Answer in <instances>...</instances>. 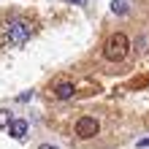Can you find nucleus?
Returning a JSON list of instances; mask_svg holds the SVG:
<instances>
[{
	"label": "nucleus",
	"instance_id": "nucleus-5",
	"mask_svg": "<svg viewBox=\"0 0 149 149\" xmlns=\"http://www.w3.org/2000/svg\"><path fill=\"white\" fill-rule=\"evenodd\" d=\"M73 92H76V87L71 84V81H60L57 87H54V95L60 100H68V98H73Z\"/></svg>",
	"mask_w": 149,
	"mask_h": 149
},
{
	"label": "nucleus",
	"instance_id": "nucleus-2",
	"mask_svg": "<svg viewBox=\"0 0 149 149\" xmlns=\"http://www.w3.org/2000/svg\"><path fill=\"white\" fill-rule=\"evenodd\" d=\"M30 38V22H24V19H16L8 24V41L14 43V46H22V43H27Z\"/></svg>",
	"mask_w": 149,
	"mask_h": 149
},
{
	"label": "nucleus",
	"instance_id": "nucleus-6",
	"mask_svg": "<svg viewBox=\"0 0 149 149\" xmlns=\"http://www.w3.org/2000/svg\"><path fill=\"white\" fill-rule=\"evenodd\" d=\"M111 11H114V14H119V16H125V14H127L125 0H114V3H111Z\"/></svg>",
	"mask_w": 149,
	"mask_h": 149
},
{
	"label": "nucleus",
	"instance_id": "nucleus-7",
	"mask_svg": "<svg viewBox=\"0 0 149 149\" xmlns=\"http://www.w3.org/2000/svg\"><path fill=\"white\" fill-rule=\"evenodd\" d=\"M8 122H11V117H8V111H0V127H6Z\"/></svg>",
	"mask_w": 149,
	"mask_h": 149
},
{
	"label": "nucleus",
	"instance_id": "nucleus-3",
	"mask_svg": "<svg viewBox=\"0 0 149 149\" xmlns=\"http://www.w3.org/2000/svg\"><path fill=\"white\" fill-rule=\"evenodd\" d=\"M73 133H76L79 138H92V136L100 133V125H98V119H95V117H81V119L76 122Z\"/></svg>",
	"mask_w": 149,
	"mask_h": 149
},
{
	"label": "nucleus",
	"instance_id": "nucleus-10",
	"mask_svg": "<svg viewBox=\"0 0 149 149\" xmlns=\"http://www.w3.org/2000/svg\"><path fill=\"white\" fill-rule=\"evenodd\" d=\"M73 3H79V6H84V3H87V0H73Z\"/></svg>",
	"mask_w": 149,
	"mask_h": 149
},
{
	"label": "nucleus",
	"instance_id": "nucleus-4",
	"mask_svg": "<svg viewBox=\"0 0 149 149\" xmlns=\"http://www.w3.org/2000/svg\"><path fill=\"white\" fill-rule=\"evenodd\" d=\"M8 133H11L14 138H24L27 136V122L24 119H11L8 122Z\"/></svg>",
	"mask_w": 149,
	"mask_h": 149
},
{
	"label": "nucleus",
	"instance_id": "nucleus-1",
	"mask_svg": "<svg viewBox=\"0 0 149 149\" xmlns=\"http://www.w3.org/2000/svg\"><path fill=\"white\" fill-rule=\"evenodd\" d=\"M127 49H130L127 36L125 33H114L106 41V46H103V54H106V60H111V63H122V60L127 57Z\"/></svg>",
	"mask_w": 149,
	"mask_h": 149
},
{
	"label": "nucleus",
	"instance_id": "nucleus-9",
	"mask_svg": "<svg viewBox=\"0 0 149 149\" xmlns=\"http://www.w3.org/2000/svg\"><path fill=\"white\" fill-rule=\"evenodd\" d=\"M38 149H57V146H52V144H43V146H38Z\"/></svg>",
	"mask_w": 149,
	"mask_h": 149
},
{
	"label": "nucleus",
	"instance_id": "nucleus-8",
	"mask_svg": "<svg viewBox=\"0 0 149 149\" xmlns=\"http://www.w3.org/2000/svg\"><path fill=\"white\" fill-rule=\"evenodd\" d=\"M146 146H149V136H146V138H141V141H138V149H146Z\"/></svg>",
	"mask_w": 149,
	"mask_h": 149
}]
</instances>
